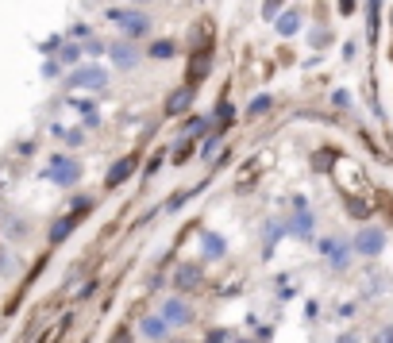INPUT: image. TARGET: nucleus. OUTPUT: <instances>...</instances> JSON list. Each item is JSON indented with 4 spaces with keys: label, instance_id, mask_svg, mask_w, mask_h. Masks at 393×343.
Returning a JSON list of instances; mask_svg holds the SVG:
<instances>
[{
    "label": "nucleus",
    "instance_id": "obj_1",
    "mask_svg": "<svg viewBox=\"0 0 393 343\" xmlns=\"http://www.w3.org/2000/svg\"><path fill=\"white\" fill-rule=\"evenodd\" d=\"M47 177L54 181V186H74V181L81 177V166L74 162V158L54 155V158H50V166H47Z\"/></svg>",
    "mask_w": 393,
    "mask_h": 343
},
{
    "label": "nucleus",
    "instance_id": "obj_2",
    "mask_svg": "<svg viewBox=\"0 0 393 343\" xmlns=\"http://www.w3.org/2000/svg\"><path fill=\"white\" fill-rule=\"evenodd\" d=\"M112 23H116L128 39H135V35H147L150 20H147V12H112Z\"/></svg>",
    "mask_w": 393,
    "mask_h": 343
},
{
    "label": "nucleus",
    "instance_id": "obj_3",
    "mask_svg": "<svg viewBox=\"0 0 393 343\" xmlns=\"http://www.w3.org/2000/svg\"><path fill=\"white\" fill-rule=\"evenodd\" d=\"M104 69L100 66H81V69H74L69 74V85H78V89H104Z\"/></svg>",
    "mask_w": 393,
    "mask_h": 343
},
{
    "label": "nucleus",
    "instance_id": "obj_4",
    "mask_svg": "<svg viewBox=\"0 0 393 343\" xmlns=\"http://www.w3.org/2000/svg\"><path fill=\"white\" fill-rule=\"evenodd\" d=\"M208 69H212V50L208 47H196L193 58H189V85H196V81L208 78Z\"/></svg>",
    "mask_w": 393,
    "mask_h": 343
},
{
    "label": "nucleus",
    "instance_id": "obj_5",
    "mask_svg": "<svg viewBox=\"0 0 393 343\" xmlns=\"http://www.w3.org/2000/svg\"><path fill=\"white\" fill-rule=\"evenodd\" d=\"M189 104H193V85L174 89V93H170V100H166V116H181Z\"/></svg>",
    "mask_w": 393,
    "mask_h": 343
},
{
    "label": "nucleus",
    "instance_id": "obj_6",
    "mask_svg": "<svg viewBox=\"0 0 393 343\" xmlns=\"http://www.w3.org/2000/svg\"><path fill=\"white\" fill-rule=\"evenodd\" d=\"M355 247H359L363 255H378V251H382V247H385V236H382V232H374V228H370V232H363V236L355 239Z\"/></svg>",
    "mask_w": 393,
    "mask_h": 343
},
{
    "label": "nucleus",
    "instance_id": "obj_7",
    "mask_svg": "<svg viewBox=\"0 0 393 343\" xmlns=\"http://www.w3.org/2000/svg\"><path fill=\"white\" fill-rule=\"evenodd\" d=\"M131 174H135V158H124V162H116V166L109 170V177H104V181H109V186L116 189V186H124V181H128Z\"/></svg>",
    "mask_w": 393,
    "mask_h": 343
},
{
    "label": "nucleus",
    "instance_id": "obj_8",
    "mask_svg": "<svg viewBox=\"0 0 393 343\" xmlns=\"http://www.w3.org/2000/svg\"><path fill=\"white\" fill-rule=\"evenodd\" d=\"M112 58H116L120 69H131V66L139 62V58H135V50H131L128 43H116V47H112Z\"/></svg>",
    "mask_w": 393,
    "mask_h": 343
},
{
    "label": "nucleus",
    "instance_id": "obj_9",
    "mask_svg": "<svg viewBox=\"0 0 393 343\" xmlns=\"http://www.w3.org/2000/svg\"><path fill=\"white\" fill-rule=\"evenodd\" d=\"M78 220H81V208H78L74 216H69V220H58V224L50 228V239H54V243H62V239H66L69 232H74V224H78Z\"/></svg>",
    "mask_w": 393,
    "mask_h": 343
},
{
    "label": "nucleus",
    "instance_id": "obj_10",
    "mask_svg": "<svg viewBox=\"0 0 393 343\" xmlns=\"http://www.w3.org/2000/svg\"><path fill=\"white\" fill-rule=\"evenodd\" d=\"M162 316H166L170 324H186L189 320V309L181 301H166V309H162Z\"/></svg>",
    "mask_w": 393,
    "mask_h": 343
},
{
    "label": "nucleus",
    "instance_id": "obj_11",
    "mask_svg": "<svg viewBox=\"0 0 393 343\" xmlns=\"http://www.w3.org/2000/svg\"><path fill=\"white\" fill-rule=\"evenodd\" d=\"M143 335L162 340V335H166V316H147V320H143Z\"/></svg>",
    "mask_w": 393,
    "mask_h": 343
},
{
    "label": "nucleus",
    "instance_id": "obj_12",
    "mask_svg": "<svg viewBox=\"0 0 393 343\" xmlns=\"http://www.w3.org/2000/svg\"><path fill=\"white\" fill-rule=\"evenodd\" d=\"M297 27H301V16H297V12H285L282 20H278V31H282V35H297Z\"/></svg>",
    "mask_w": 393,
    "mask_h": 343
},
{
    "label": "nucleus",
    "instance_id": "obj_13",
    "mask_svg": "<svg viewBox=\"0 0 393 343\" xmlns=\"http://www.w3.org/2000/svg\"><path fill=\"white\" fill-rule=\"evenodd\" d=\"M196 282H201L196 266H181V270H177V285H181V289H193Z\"/></svg>",
    "mask_w": 393,
    "mask_h": 343
},
{
    "label": "nucleus",
    "instance_id": "obj_14",
    "mask_svg": "<svg viewBox=\"0 0 393 343\" xmlns=\"http://www.w3.org/2000/svg\"><path fill=\"white\" fill-rule=\"evenodd\" d=\"M150 54H155V58H174V43H170V39H158L155 47H150Z\"/></svg>",
    "mask_w": 393,
    "mask_h": 343
},
{
    "label": "nucleus",
    "instance_id": "obj_15",
    "mask_svg": "<svg viewBox=\"0 0 393 343\" xmlns=\"http://www.w3.org/2000/svg\"><path fill=\"white\" fill-rule=\"evenodd\" d=\"M266 108H270V97H255L251 108H247V116H258V112H266Z\"/></svg>",
    "mask_w": 393,
    "mask_h": 343
},
{
    "label": "nucleus",
    "instance_id": "obj_16",
    "mask_svg": "<svg viewBox=\"0 0 393 343\" xmlns=\"http://www.w3.org/2000/svg\"><path fill=\"white\" fill-rule=\"evenodd\" d=\"M205 239H208V243H205V251H208V255H220V251H224V243H220L216 236H205Z\"/></svg>",
    "mask_w": 393,
    "mask_h": 343
},
{
    "label": "nucleus",
    "instance_id": "obj_17",
    "mask_svg": "<svg viewBox=\"0 0 393 343\" xmlns=\"http://www.w3.org/2000/svg\"><path fill=\"white\" fill-rule=\"evenodd\" d=\"M278 8H282V0H266V8H262V12H266V20H274V12H278Z\"/></svg>",
    "mask_w": 393,
    "mask_h": 343
},
{
    "label": "nucleus",
    "instance_id": "obj_18",
    "mask_svg": "<svg viewBox=\"0 0 393 343\" xmlns=\"http://www.w3.org/2000/svg\"><path fill=\"white\" fill-rule=\"evenodd\" d=\"M62 58H66V62H78V47H62Z\"/></svg>",
    "mask_w": 393,
    "mask_h": 343
}]
</instances>
